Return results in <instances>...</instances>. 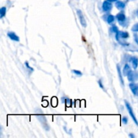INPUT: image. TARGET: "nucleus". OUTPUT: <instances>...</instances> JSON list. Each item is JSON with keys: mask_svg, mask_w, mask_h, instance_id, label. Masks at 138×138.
I'll return each instance as SVG.
<instances>
[{"mask_svg": "<svg viewBox=\"0 0 138 138\" xmlns=\"http://www.w3.org/2000/svg\"><path fill=\"white\" fill-rule=\"evenodd\" d=\"M37 117L38 119L40 121L41 123L42 124V125H43V127H44V129H45V130H47V131H48L49 129H50V128H49V125H48L47 120L45 116L43 115V114H42V112H41V113L37 115Z\"/></svg>", "mask_w": 138, "mask_h": 138, "instance_id": "f257e3e1", "label": "nucleus"}, {"mask_svg": "<svg viewBox=\"0 0 138 138\" xmlns=\"http://www.w3.org/2000/svg\"><path fill=\"white\" fill-rule=\"evenodd\" d=\"M125 104L126 108H127V111L128 112H129V115H130V116H131V118L133 119V121L135 122V123L136 125H138V121H137V119H136V117H135V114H134V112H133V108H132V107H131V106L130 105V104L129 103V102H127V101H125Z\"/></svg>", "mask_w": 138, "mask_h": 138, "instance_id": "f03ea898", "label": "nucleus"}, {"mask_svg": "<svg viewBox=\"0 0 138 138\" xmlns=\"http://www.w3.org/2000/svg\"><path fill=\"white\" fill-rule=\"evenodd\" d=\"M127 76L128 80L131 82H134L138 80V73L135 71L131 70L127 74Z\"/></svg>", "mask_w": 138, "mask_h": 138, "instance_id": "7ed1b4c3", "label": "nucleus"}, {"mask_svg": "<svg viewBox=\"0 0 138 138\" xmlns=\"http://www.w3.org/2000/svg\"><path fill=\"white\" fill-rule=\"evenodd\" d=\"M77 14H78V18H79L80 24H82V26L83 27H86V26H87V23H86V21L84 16L83 15L82 11L80 10H77Z\"/></svg>", "mask_w": 138, "mask_h": 138, "instance_id": "20e7f679", "label": "nucleus"}, {"mask_svg": "<svg viewBox=\"0 0 138 138\" xmlns=\"http://www.w3.org/2000/svg\"><path fill=\"white\" fill-rule=\"evenodd\" d=\"M116 18H117V21L119 22V23L121 26L123 25L124 22H125L126 21V16L123 12H120V13L117 14L116 15Z\"/></svg>", "mask_w": 138, "mask_h": 138, "instance_id": "39448f33", "label": "nucleus"}, {"mask_svg": "<svg viewBox=\"0 0 138 138\" xmlns=\"http://www.w3.org/2000/svg\"><path fill=\"white\" fill-rule=\"evenodd\" d=\"M112 8V5L111 2H109L108 1H105L103 2L102 4V9L104 11H110Z\"/></svg>", "mask_w": 138, "mask_h": 138, "instance_id": "423d86ee", "label": "nucleus"}, {"mask_svg": "<svg viewBox=\"0 0 138 138\" xmlns=\"http://www.w3.org/2000/svg\"><path fill=\"white\" fill-rule=\"evenodd\" d=\"M129 37V33L127 32H122V31H118L116 32V39L117 41L119 40V38H127Z\"/></svg>", "mask_w": 138, "mask_h": 138, "instance_id": "0eeeda50", "label": "nucleus"}, {"mask_svg": "<svg viewBox=\"0 0 138 138\" xmlns=\"http://www.w3.org/2000/svg\"><path fill=\"white\" fill-rule=\"evenodd\" d=\"M129 88L131 89V92H133V94L135 96H137L138 94V86L137 84L132 82L129 84Z\"/></svg>", "mask_w": 138, "mask_h": 138, "instance_id": "6e6552de", "label": "nucleus"}, {"mask_svg": "<svg viewBox=\"0 0 138 138\" xmlns=\"http://www.w3.org/2000/svg\"><path fill=\"white\" fill-rule=\"evenodd\" d=\"M7 36L8 37L10 38L11 40L14 41H16L18 42L20 41V38L16 34V33H14V32H7Z\"/></svg>", "mask_w": 138, "mask_h": 138, "instance_id": "1a4fd4ad", "label": "nucleus"}, {"mask_svg": "<svg viewBox=\"0 0 138 138\" xmlns=\"http://www.w3.org/2000/svg\"><path fill=\"white\" fill-rule=\"evenodd\" d=\"M115 6L118 10H122L125 7V4L121 1H117V2L115 4Z\"/></svg>", "mask_w": 138, "mask_h": 138, "instance_id": "9d476101", "label": "nucleus"}, {"mask_svg": "<svg viewBox=\"0 0 138 138\" xmlns=\"http://www.w3.org/2000/svg\"><path fill=\"white\" fill-rule=\"evenodd\" d=\"M131 63L133 65V67L134 69H137V67H138V58L136 57H132L131 58Z\"/></svg>", "mask_w": 138, "mask_h": 138, "instance_id": "9b49d317", "label": "nucleus"}, {"mask_svg": "<svg viewBox=\"0 0 138 138\" xmlns=\"http://www.w3.org/2000/svg\"><path fill=\"white\" fill-rule=\"evenodd\" d=\"M131 69L130 66L129 65V64H125V67H124V68H123V75H125V76H127V74L131 71Z\"/></svg>", "mask_w": 138, "mask_h": 138, "instance_id": "f8f14e48", "label": "nucleus"}, {"mask_svg": "<svg viewBox=\"0 0 138 138\" xmlns=\"http://www.w3.org/2000/svg\"><path fill=\"white\" fill-rule=\"evenodd\" d=\"M117 71H118V74H119V79H120V81H121V83L123 86H124V81H123V79L122 77V73H121V69H120V67L117 65Z\"/></svg>", "mask_w": 138, "mask_h": 138, "instance_id": "ddd939ff", "label": "nucleus"}, {"mask_svg": "<svg viewBox=\"0 0 138 138\" xmlns=\"http://www.w3.org/2000/svg\"><path fill=\"white\" fill-rule=\"evenodd\" d=\"M115 16H112L111 14L108 15V17H107V18H106V21H107V22H108L109 24H112L115 22Z\"/></svg>", "mask_w": 138, "mask_h": 138, "instance_id": "4468645a", "label": "nucleus"}, {"mask_svg": "<svg viewBox=\"0 0 138 138\" xmlns=\"http://www.w3.org/2000/svg\"><path fill=\"white\" fill-rule=\"evenodd\" d=\"M6 14V7H2L0 8V19L3 18Z\"/></svg>", "mask_w": 138, "mask_h": 138, "instance_id": "2eb2a0df", "label": "nucleus"}, {"mask_svg": "<svg viewBox=\"0 0 138 138\" xmlns=\"http://www.w3.org/2000/svg\"><path fill=\"white\" fill-rule=\"evenodd\" d=\"M72 72L75 75H77L78 76H82V73L80 71H78V70H75V69L72 70Z\"/></svg>", "mask_w": 138, "mask_h": 138, "instance_id": "dca6fc26", "label": "nucleus"}, {"mask_svg": "<svg viewBox=\"0 0 138 138\" xmlns=\"http://www.w3.org/2000/svg\"><path fill=\"white\" fill-rule=\"evenodd\" d=\"M112 32H117L119 31V29H118V28L117 27V26H115V25H112Z\"/></svg>", "mask_w": 138, "mask_h": 138, "instance_id": "f3484780", "label": "nucleus"}, {"mask_svg": "<svg viewBox=\"0 0 138 138\" xmlns=\"http://www.w3.org/2000/svg\"><path fill=\"white\" fill-rule=\"evenodd\" d=\"M132 30L134 31V32H138V24H135L134 26L132 28Z\"/></svg>", "mask_w": 138, "mask_h": 138, "instance_id": "a211bd4d", "label": "nucleus"}, {"mask_svg": "<svg viewBox=\"0 0 138 138\" xmlns=\"http://www.w3.org/2000/svg\"><path fill=\"white\" fill-rule=\"evenodd\" d=\"M122 122L124 123V124H127L128 123V118L127 117H123L122 118Z\"/></svg>", "mask_w": 138, "mask_h": 138, "instance_id": "6ab92c4d", "label": "nucleus"}, {"mask_svg": "<svg viewBox=\"0 0 138 138\" xmlns=\"http://www.w3.org/2000/svg\"><path fill=\"white\" fill-rule=\"evenodd\" d=\"M98 84H99V86L101 87L102 89H103L104 90V86L102 85V80H98Z\"/></svg>", "mask_w": 138, "mask_h": 138, "instance_id": "aec40b11", "label": "nucleus"}, {"mask_svg": "<svg viewBox=\"0 0 138 138\" xmlns=\"http://www.w3.org/2000/svg\"><path fill=\"white\" fill-rule=\"evenodd\" d=\"M25 65H26V66L27 68H28V69H30V70H32V71H33V69H32V67H30V66H29V65H28V63L27 61H26V62H25Z\"/></svg>", "mask_w": 138, "mask_h": 138, "instance_id": "412c9836", "label": "nucleus"}, {"mask_svg": "<svg viewBox=\"0 0 138 138\" xmlns=\"http://www.w3.org/2000/svg\"><path fill=\"white\" fill-rule=\"evenodd\" d=\"M134 38H135V41L136 43H138V34H134Z\"/></svg>", "mask_w": 138, "mask_h": 138, "instance_id": "4be33fe9", "label": "nucleus"}, {"mask_svg": "<svg viewBox=\"0 0 138 138\" xmlns=\"http://www.w3.org/2000/svg\"><path fill=\"white\" fill-rule=\"evenodd\" d=\"M129 138H135V135H134L133 134H132V133H130V134L129 135Z\"/></svg>", "mask_w": 138, "mask_h": 138, "instance_id": "5701e85b", "label": "nucleus"}, {"mask_svg": "<svg viewBox=\"0 0 138 138\" xmlns=\"http://www.w3.org/2000/svg\"><path fill=\"white\" fill-rule=\"evenodd\" d=\"M106 1H108L109 2H115V1H117L118 0H106Z\"/></svg>", "mask_w": 138, "mask_h": 138, "instance_id": "b1692460", "label": "nucleus"}, {"mask_svg": "<svg viewBox=\"0 0 138 138\" xmlns=\"http://www.w3.org/2000/svg\"><path fill=\"white\" fill-rule=\"evenodd\" d=\"M1 132H2V128H1V126L0 125V136L1 135Z\"/></svg>", "mask_w": 138, "mask_h": 138, "instance_id": "393cba45", "label": "nucleus"}]
</instances>
